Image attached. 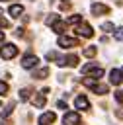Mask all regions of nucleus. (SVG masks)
<instances>
[{"label":"nucleus","mask_w":123,"mask_h":125,"mask_svg":"<svg viewBox=\"0 0 123 125\" xmlns=\"http://www.w3.org/2000/svg\"><path fill=\"white\" fill-rule=\"evenodd\" d=\"M96 66H98L96 62H90V64H86V66H82V74H88V72H92V70H94Z\"/></svg>","instance_id":"nucleus-16"},{"label":"nucleus","mask_w":123,"mask_h":125,"mask_svg":"<svg viewBox=\"0 0 123 125\" xmlns=\"http://www.w3.org/2000/svg\"><path fill=\"white\" fill-rule=\"evenodd\" d=\"M59 45H61V47H78V39L61 35V37H59Z\"/></svg>","instance_id":"nucleus-7"},{"label":"nucleus","mask_w":123,"mask_h":125,"mask_svg":"<svg viewBox=\"0 0 123 125\" xmlns=\"http://www.w3.org/2000/svg\"><path fill=\"white\" fill-rule=\"evenodd\" d=\"M12 109H14V104H10V105H8V107H6L4 111H2V117H8V115L12 113Z\"/></svg>","instance_id":"nucleus-22"},{"label":"nucleus","mask_w":123,"mask_h":125,"mask_svg":"<svg viewBox=\"0 0 123 125\" xmlns=\"http://www.w3.org/2000/svg\"><path fill=\"white\" fill-rule=\"evenodd\" d=\"M37 62H39V59L35 55H25L23 61H21V66L23 68H33V66H37Z\"/></svg>","instance_id":"nucleus-4"},{"label":"nucleus","mask_w":123,"mask_h":125,"mask_svg":"<svg viewBox=\"0 0 123 125\" xmlns=\"http://www.w3.org/2000/svg\"><path fill=\"white\" fill-rule=\"evenodd\" d=\"M115 100H117L119 104H123V92H115Z\"/></svg>","instance_id":"nucleus-25"},{"label":"nucleus","mask_w":123,"mask_h":125,"mask_svg":"<svg viewBox=\"0 0 123 125\" xmlns=\"http://www.w3.org/2000/svg\"><path fill=\"white\" fill-rule=\"evenodd\" d=\"M55 119H57V115H55L53 111H47V113H43V115L39 117V125H51Z\"/></svg>","instance_id":"nucleus-9"},{"label":"nucleus","mask_w":123,"mask_h":125,"mask_svg":"<svg viewBox=\"0 0 123 125\" xmlns=\"http://www.w3.org/2000/svg\"><path fill=\"white\" fill-rule=\"evenodd\" d=\"M55 21H59V14H51V16L47 18V25H53Z\"/></svg>","instance_id":"nucleus-19"},{"label":"nucleus","mask_w":123,"mask_h":125,"mask_svg":"<svg viewBox=\"0 0 123 125\" xmlns=\"http://www.w3.org/2000/svg\"><path fill=\"white\" fill-rule=\"evenodd\" d=\"M8 14H10L12 18H18L20 14H23V6H20V4H14V6H10Z\"/></svg>","instance_id":"nucleus-11"},{"label":"nucleus","mask_w":123,"mask_h":125,"mask_svg":"<svg viewBox=\"0 0 123 125\" xmlns=\"http://www.w3.org/2000/svg\"><path fill=\"white\" fill-rule=\"evenodd\" d=\"M96 53H98V47H92V45H90V47L84 49V57H94Z\"/></svg>","instance_id":"nucleus-15"},{"label":"nucleus","mask_w":123,"mask_h":125,"mask_svg":"<svg viewBox=\"0 0 123 125\" xmlns=\"http://www.w3.org/2000/svg\"><path fill=\"white\" fill-rule=\"evenodd\" d=\"M66 21H68V23H80V21H82V16H78V14H76V16H70Z\"/></svg>","instance_id":"nucleus-20"},{"label":"nucleus","mask_w":123,"mask_h":125,"mask_svg":"<svg viewBox=\"0 0 123 125\" xmlns=\"http://www.w3.org/2000/svg\"><path fill=\"white\" fill-rule=\"evenodd\" d=\"M18 55V47L14 45V43H6V45H2V49H0V57L2 59H14Z\"/></svg>","instance_id":"nucleus-1"},{"label":"nucleus","mask_w":123,"mask_h":125,"mask_svg":"<svg viewBox=\"0 0 123 125\" xmlns=\"http://www.w3.org/2000/svg\"><path fill=\"white\" fill-rule=\"evenodd\" d=\"M102 29H103V31H107V33H111V31H115V27H113V23H109V21H105V23H102Z\"/></svg>","instance_id":"nucleus-18"},{"label":"nucleus","mask_w":123,"mask_h":125,"mask_svg":"<svg viewBox=\"0 0 123 125\" xmlns=\"http://www.w3.org/2000/svg\"><path fill=\"white\" fill-rule=\"evenodd\" d=\"M107 12H109V8L105 4H100V2H94L92 4V14L94 16H102V14H107Z\"/></svg>","instance_id":"nucleus-6"},{"label":"nucleus","mask_w":123,"mask_h":125,"mask_svg":"<svg viewBox=\"0 0 123 125\" xmlns=\"http://www.w3.org/2000/svg\"><path fill=\"white\" fill-rule=\"evenodd\" d=\"M121 80H123L121 72H119L117 68H111V72H109V82H111L113 86H119V84H121Z\"/></svg>","instance_id":"nucleus-8"},{"label":"nucleus","mask_w":123,"mask_h":125,"mask_svg":"<svg viewBox=\"0 0 123 125\" xmlns=\"http://www.w3.org/2000/svg\"><path fill=\"white\" fill-rule=\"evenodd\" d=\"M74 105H76V109H88V107H90V102H88L86 96H78V98L74 100Z\"/></svg>","instance_id":"nucleus-10"},{"label":"nucleus","mask_w":123,"mask_h":125,"mask_svg":"<svg viewBox=\"0 0 123 125\" xmlns=\"http://www.w3.org/2000/svg\"><path fill=\"white\" fill-rule=\"evenodd\" d=\"M6 92H8V84H6V82H2V80H0V94H2V96H4V94H6Z\"/></svg>","instance_id":"nucleus-24"},{"label":"nucleus","mask_w":123,"mask_h":125,"mask_svg":"<svg viewBox=\"0 0 123 125\" xmlns=\"http://www.w3.org/2000/svg\"><path fill=\"white\" fill-rule=\"evenodd\" d=\"M53 29H55L57 33H62V29H64V23H62V21H55V23H53Z\"/></svg>","instance_id":"nucleus-17"},{"label":"nucleus","mask_w":123,"mask_h":125,"mask_svg":"<svg viewBox=\"0 0 123 125\" xmlns=\"http://www.w3.org/2000/svg\"><path fill=\"white\" fill-rule=\"evenodd\" d=\"M76 33L82 35V37H92V35H94V29H92L88 23H80V25L76 27Z\"/></svg>","instance_id":"nucleus-5"},{"label":"nucleus","mask_w":123,"mask_h":125,"mask_svg":"<svg viewBox=\"0 0 123 125\" xmlns=\"http://www.w3.org/2000/svg\"><path fill=\"white\" fill-rule=\"evenodd\" d=\"M33 105H35V107H43V105H45V94H43V92L33 98Z\"/></svg>","instance_id":"nucleus-12"},{"label":"nucleus","mask_w":123,"mask_h":125,"mask_svg":"<svg viewBox=\"0 0 123 125\" xmlns=\"http://www.w3.org/2000/svg\"><path fill=\"white\" fill-rule=\"evenodd\" d=\"M29 94H31V90H29V88H23V90L20 92V100H27Z\"/></svg>","instance_id":"nucleus-21"},{"label":"nucleus","mask_w":123,"mask_h":125,"mask_svg":"<svg viewBox=\"0 0 123 125\" xmlns=\"http://www.w3.org/2000/svg\"><path fill=\"white\" fill-rule=\"evenodd\" d=\"M62 123L64 125H80V115L76 111H68V113H64Z\"/></svg>","instance_id":"nucleus-3"},{"label":"nucleus","mask_w":123,"mask_h":125,"mask_svg":"<svg viewBox=\"0 0 123 125\" xmlns=\"http://www.w3.org/2000/svg\"><path fill=\"white\" fill-rule=\"evenodd\" d=\"M0 27H8V21L6 20H0Z\"/></svg>","instance_id":"nucleus-26"},{"label":"nucleus","mask_w":123,"mask_h":125,"mask_svg":"<svg viewBox=\"0 0 123 125\" xmlns=\"http://www.w3.org/2000/svg\"><path fill=\"white\" fill-rule=\"evenodd\" d=\"M121 76H123V74H121Z\"/></svg>","instance_id":"nucleus-29"},{"label":"nucleus","mask_w":123,"mask_h":125,"mask_svg":"<svg viewBox=\"0 0 123 125\" xmlns=\"http://www.w3.org/2000/svg\"><path fill=\"white\" fill-rule=\"evenodd\" d=\"M115 39H117V41H123V27L115 29Z\"/></svg>","instance_id":"nucleus-23"},{"label":"nucleus","mask_w":123,"mask_h":125,"mask_svg":"<svg viewBox=\"0 0 123 125\" xmlns=\"http://www.w3.org/2000/svg\"><path fill=\"white\" fill-rule=\"evenodd\" d=\"M47 74H49V68H39L33 72V78H45Z\"/></svg>","instance_id":"nucleus-14"},{"label":"nucleus","mask_w":123,"mask_h":125,"mask_svg":"<svg viewBox=\"0 0 123 125\" xmlns=\"http://www.w3.org/2000/svg\"><path fill=\"white\" fill-rule=\"evenodd\" d=\"M84 84H86V86H90V88L94 90V94H107V86H105V84H98V80H96V78H94V80L86 78V80H84Z\"/></svg>","instance_id":"nucleus-2"},{"label":"nucleus","mask_w":123,"mask_h":125,"mask_svg":"<svg viewBox=\"0 0 123 125\" xmlns=\"http://www.w3.org/2000/svg\"><path fill=\"white\" fill-rule=\"evenodd\" d=\"M2 41H4V33L0 31V43H2Z\"/></svg>","instance_id":"nucleus-27"},{"label":"nucleus","mask_w":123,"mask_h":125,"mask_svg":"<svg viewBox=\"0 0 123 125\" xmlns=\"http://www.w3.org/2000/svg\"><path fill=\"white\" fill-rule=\"evenodd\" d=\"M64 64H68V66H76V64H78V57H76V55H68V57H64Z\"/></svg>","instance_id":"nucleus-13"},{"label":"nucleus","mask_w":123,"mask_h":125,"mask_svg":"<svg viewBox=\"0 0 123 125\" xmlns=\"http://www.w3.org/2000/svg\"><path fill=\"white\" fill-rule=\"evenodd\" d=\"M0 16H2V10H0Z\"/></svg>","instance_id":"nucleus-28"}]
</instances>
